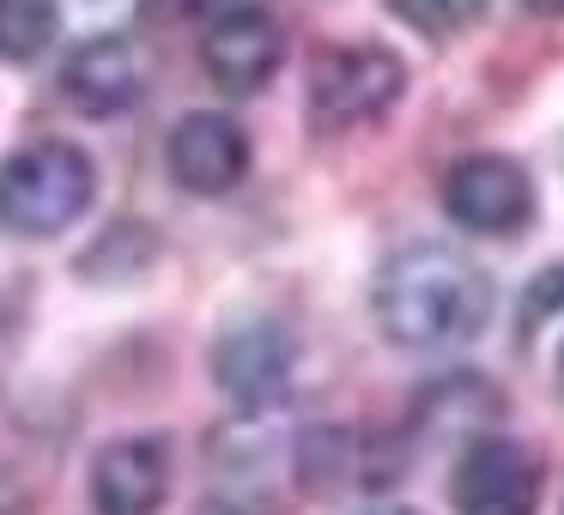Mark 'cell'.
Here are the masks:
<instances>
[{
    "mask_svg": "<svg viewBox=\"0 0 564 515\" xmlns=\"http://www.w3.org/2000/svg\"><path fill=\"white\" fill-rule=\"evenodd\" d=\"M370 309L406 352H449L491 321V280L449 243H406L382 261Z\"/></svg>",
    "mask_w": 564,
    "mask_h": 515,
    "instance_id": "cell-1",
    "label": "cell"
},
{
    "mask_svg": "<svg viewBox=\"0 0 564 515\" xmlns=\"http://www.w3.org/2000/svg\"><path fill=\"white\" fill-rule=\"evenodd\" d=\"M98 195V164L74 140H31L0 164V231L13 237H62Z\"/></svg>",
    "mask_w": 564,
    "mask_h": 515,
    "instance_id": "cell-2",
    "label": "cell"
},
{
    "mask_svg": "<svg viewBox=\"0 0 564 515\" xmlns=\"http://www.w3.org/2000/svg\"><path fill=\"white\" fill-rule=\"evenodd\" d=\"M406 91V62L382 43H340L316 62L310 74V116L316 128L340 134V128H365L389 116Z\"/></svg>",
    "mask_w": 564,
    "mask_h": 515,
    "instance_id": "cell-3",
    "label": "cell"
},
{
    "mask_svg": "<svg viewBox=\"0 0 564 515\" xmlns=\"http://www.w3.org/2000/svg\"><path fill=\"white\" fill-rule=\"evenodd\" d=\"M443 212L474 237H516L534 219V183L503 152H474L443 176Z\"/></svg>",
    "mask_w": 564,
    "mask_h": 515,
    "instance_id": "cell-4",
    "label": "cell"
},
{
    "mask_svg": "<svg viewBox=\"0 0 564 515\" xmlns=\"http://www.w3.org/2000/svg\"><path fill=\"white\" fill-rule=\"evenodd\" d=\"M449 503H455V515H534L540 461L510 437L467 442L449 473Z\"/></svg>",
    "mask_w": 564,
    "mask_h": 515,
    "instance_id": "cell-5",
    "label": "cell"
},
{
    "mask_svg": "<svg viewBox=\"0 0 564 515\" xmlns=\"http://www.w3.org/2000/svg\"><path fill=\"white\" fill-rule=\"evenodd\" d=\"M285 62V31L268 7H231L200 37V67L225 98H256Z\"/></svg>",
    "mask_w": 564,
    "mask_h": 515,
    "instance_id": "cell-6",
    "label": "cell"
},
{
    "mask_svg": "<svg viewBox=\"0 0 564 515\" xmlns=\"http://www.w3.org/2000/svg\"><path fill=\"white\" fill-rule=\"evenodd\" d=\"M292 364H297L292 333L268 316L237 321V328H225L219 346H213V376H219V388L231 394L243 413H261V406L280 401L285 382H292Z\"/></svg>",
    "mask_w": 564,
    "mask_h": 515,
    "instance_id": "cell-7",
    "label": "cell"
},
{
    "mask_svg": "<svg viewBox=\"0 0 564 515\" xmlns=\"http://www.w3.org/2000/svg\"><path fill=\"white\" fill-rule=\"evenodd\" d=\"M164 164L188 195H231L249 176V134L225 110H188L164 140Z\"/></svg>",
    "mask_w": 564,
    "mask_h": 515,
    "instance_id": "cell-8",
    "label": "cell"
},
{
    "mask_svg": "<svg viewBox=\"0 0 564 515\" xmlns=\"http://www.w3.org/2000/svg\"><path fill=\"white\" fill-rule=\"evenodd\" d=\"M171 491V442L164 437H116L91 461V509L98 515H159Z\"/></svg>",
    "mask_w": 564,
    "mask_h": 515,
    "instance_id": "cell-9",
    "label": "cell"
},
{
    "mask_svg": "<svg viewBox=\"0 0 564 515\" xmlns=\"http://www.w3.org/2000/svg\"><path fill=\"white\" fill-rule=\"evenodd\" d=\"M62 91L79 116L110 122L140 98V55L128 37H86L62 67Z\"/></svg>",
    "mask_w": 564,
    "mask_h": 515,
    "instance_id": "cell-10",
    "label": "cell"
},
{
    "mask_svg": "<svg viewBox=\"0 0 564 515\" xmlns=\"http://www.w3.org/2000/svg\"><path fill=\"white\" fill-rule=\"evenodd\" d=\"M491 413H498V388L486 376H449L419 401V425L437 430V437L449 430V437H467V442H479V425H491Z\"/></svg>",
    "mask_w": 564,
    "mask_h": 515,
    "instance_id": "cell-11",
    "label": "cell"
},
{
    "mask_svg": "<svg viewBox=\"0 0 564 515\" xmlns=\"http://www.w3.org/2000/svg\"><path fill=\"white\" fill-rule=\"evenodd\" d=\"M62 0H0V62H31L55 43Z\"/></svg>",
    "mask_w": 564,
    "mask_h": 515,
    "instance_id": "cell-12",
    "label": "cell"
},
{
    "mask_svg": "<svg viewBox=\"0 0 564 515\" xmlns=\"http://www.w3.org/2000/svg\"><path fill=\"white\" fill-rule=\"evenodd\" d=\"M491 0H389V13L413 25L419 37H462L486 19Z\"/></svg>",
    "mask_w": 564,
    "mask_h": 515,
    "instance_id": "cell-13",
    "label": "cell"
},
{
    "mask_svg": "<svg viewBox=\"0 0 564 515\" xmlns=\"http://www.w3.org/2000/svg\"><path fill=\"white\" fill-rule=\"evenodd\" d=\"M558 309H564V261H558V267H546V273H540V280L522 292V333H534L540 321L558 316Z\"/></svg>",
    "mask_w": 564,
    "mask_h": 515,
    "instance_id": "cell-14",
    "label": "cell"
},
{
    "mask_svg": "<svg viewBox=\"0 0 564 515\" xmlns=\"http://www.w3.org/2000/svg\"><path fill=\"white\" fill-rule=\"evenodd\" d=\"M225 0H140L147 19H164V25H183V19H219Z\"/></svg>",
    "mask_w": 564,
    "mask_h": 515,
    "instance_id": "cell-15",
    "label": "cell"
},
{
    "mask_svg": "<svg viewBox=\"0 0 564 515\" xmlns=\"http://www.w3.org/2000/svg\"><path fill=\"white\" fill-rule=\"evenodd\" d=\"M528 13H540V19H564V0H522Z\"/></svg>",
    "mask_w": 564,
    "mask_h": 515,
    "instance_id": "cell-16",
    "label": "cell"
},
{
    "mask_svg": "<svg viewBox=\"0 0 564 515\" xmlns=\"http://www.w3.org/2000/svg\"><path fill=\"white\" fill-rule=\"evenodd\" d=\"M365 515H413V509H365Z\"/></svg>",
    "mask_w": 564,
    "mask_h": 515,
    "instance_id": "cell-17",
    "label": "cell"
},
{
    "mask_svg": "<svg viewBox=\"0 0 564 515\" xmlns=\"http://www.w3.org/2000/svg\"><path fill=\"white\" fill-rule=\"evenodd\" d=\"M558 394H564V352H558Z\"/></svg>",
    "mask_w": 564,
    "mask_h": 515,
    "instance_id": "cell-18",
    "label": "cell"
}]
</instances>
